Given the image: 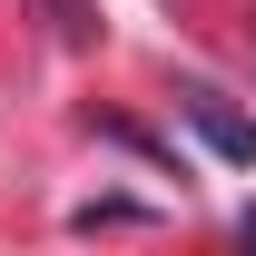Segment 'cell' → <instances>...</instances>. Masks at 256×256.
Here are the masks:
<instances>
[{"mask_svg":"<svg viewBox=\"0 0 256 256\" xmlns=\"http://www.w3.org/2000/svg\"><path fill=\"white\" fill-rule=\"evenodd\" d=\"M178 108H188V128L207 138V148H217V158L256 168V118H236V108H226V98L207 89V79H188V89H178Z\"/></svg>","mask_w":256,"mask_h":256,"instance_id":"obj_1","label":"cell"},{"mask_svg":"<svg viewBox=\"0 0 256 256\" xmlns=\"http://www.w3.org/2000/svg\"><path fill=\"white\" fill-rule=\"evenodd\" d=\"M138 217H148L138 197H89V207H79L69 226H79V236H98V226H138Z\"/></svg>","mask_w":256,"mask_h":256,"instance_id":"obj_3","label":"cell"},{"mask_svg":"<svg viewBox=\"0 0 256 256\" xmlns=\"http://www.w3.org/2000/svg\"><path fill=\"white\" fill-rule=\"evenodd\" d=\"M40 20H50L69 50H98V30H108V20H98V0H40Z\"/></svg>","mask_w":256,"mask_h":256,"instance_id":"obj_2","label":"cell"},{"mask_svg":"<svg viewBox=\"0 0 256 256\" xmlns=\"http://www.w3.org/2000/svg\"><path fill=\"white\" fill-rule=\"evenodd\" d=\"M236 236H256V207H246V217H236Z\"/></svg>","mask_w":256,"mask_h":256,"instance_id":"obj_4","label":"cell"}]
</instances>
